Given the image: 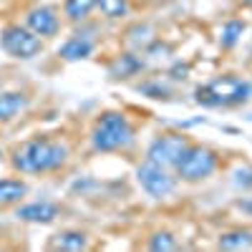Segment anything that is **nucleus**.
Wrapping results in <instances>:
<instances>
[{
    "label": "nucleus",
    "instance_id": "obj_23",
    "mask_svg": "<svg viewBox=\"0 0 252 252\" xmlns=\"http://www.w3.org/2000/svg\"><path fill=\"white\" fill-rule=\"evenodd\" d=\"M0 159H3V152H0Z\"/></svg>",
    "mask_w": 252,
    "mask_h": 252
},
{
    "label": "nucleus",
    "instance_id": "obj_13",
    "mask_svg": "<svg viewBox=\"0 0 252 252\" xmlns=\"http://www.w3.org/2000/svg\"><path fill=\"white\" fill-rule=\"evenodd\" d=\"M26 192H28L26 182H20V179H0V207L20 202L26 197Z\"/></svg>",
    "mask_w": 252,
    "mask_h": 252
},
{
    "label": "nucleus",
    "instance_id": "obj_21",
    "mask_svg": "<svg viewBox=\"0 0 252 252\" xmlns=\"http://www.w3.org/2000/svg\"><path fill=\"white\" fill-rule=\"evenodd\" d=\"M141 91H144V94H154V98L166 96V89L159 86V83H146V86H141Z\"/></svg>",
    "mask_w": 252,
    "mask_h": 252
},
{
    "label": "nucleus",
    "instance_id": "obj_17",
    "mask_svg": "<svg viewBox=\"0 0 252 252\" xmlns=\"http://www.w3.org/2000/svg\"><path fill=\"white\" fill-rule=\"evenodd\" d=\"M96 8L101 10V15L116 20L129 13V0H96Z\"/></svg>",
    "mask_w": 252,
    "mask_h": 252
},
{
    "label": "nucleus",
    "instance_id": "obj_1",
    "mask_svg": "<svg viewBox=\"0 0 252 252\" xmlns=\"http://www.w3.org/2000/svg\"><path fill=\"white\" fill-rule=\"evenodd\" d=\"M68 149L61 141L51 139H31L13 154V166L23 174H40V172H53L61 164H66Z\"/></svg>",
    "mask_w": 252,
    "mask_h": 252
},
{
    "label": "nucleus",
    "instance_id": "obj_12",
    "mask_svg": "<svg viewBox=\"0 0 252 252\" xmlns=\"http://www.w3.org/2000/svg\"><path fill=\"white\" fill-rule=\"evenodd\" d=\"M141 68H144V61H139L134 53H124L109 66V73H111V78H129V76L139 73Z\"/></svg>",
    "mask_w": 252,
    "mask_h": 252
},
{
    "label": "nucleus",
    "instance_id": "obj_4",
    "mask_svg": "<svg viewBox=\"0 0 252 252\" xmlns=\"http://www.w3.org/2000/svg\"><path fill=\"white\" fill-rule=\"evenodd\" d=\"M0 46H3V51L8 56L20 58V61L35 58L40 51H43L40 38L31 28H23V26H5L3 33H0Z\"/></svg>",
    "mask_w": 252,
    "mask_h": 252
},
{
    "label": "nucleus",
    "instance_id": "obj_24",
    "mask_svg": "<svg viewBox=\"0 0 252 252\" xmlns=\"http://www.w3.org/2000/svg\"><path fill=\"white\" fill-rule=\"evenodd\" d=\"M250 94H252V86H250Z\"/></svg>",
    "mask_w": 252,
    "mask_h": 252
},
{
    "label": "nucleus",
    "instance_id": "obj_2",
    "mask_svg": "<svg viewBox=\"0 0 252 252\" xmlns=\"http://www.w3.org/2000/svg\"><path fill=\"white\" fill-rule=\"evenodd\" d=\"M91 144L96 152H116L134 144V129L124 114H103L91 131Z\"/></svg>",
    "mask_w": 252,
    "mask_h": 252
},
{
    "label": "nucleus",
    "instance_id": "obj_7",
    "mask_svg": "<svg viewBox=\"0 0 252 252\" xmlns=\"http://www.w3.org/2000/svg\"><path fill=\"white\" fill-rule=\"evenodd\" d=\"M187 139L184 136H159L149 146V161L159 166H177L182 154L187 152Z\"/></svg>",
    "mask_w": 252,
    "mask_h": 252
},
{
    "label": "nucleus",
    "instance_id": "obj_19",
    "mask_svg": "<svg viewBox=\"0 0 252 252\" xmlns=\"http://www.w3.org/2000/svg\"><path fill=\"white\" fill-rule=\"evenodd\" d=\"M149 250H157V252H159V250H164V252H166V250H177V242L172 240L169 232H157V235L149 240Z\"/></svg>",
    "mask_w": 252,
    "mask_h": 252
},
{
    "label": "nucleus",
    "instance_id": "obj_8",
    "mask_svg": "<svg viewBox=\"0 0 252 252\" xmlns=\"http://www.w3.org/2000/svg\"><path fill=\"white\" fill-rule=\"evenodd\" d=\"M26 26L38 35V38H53L61 28V20L56 15L53 8L48 5H38V8H31L26 13Z\"/></svg>",
    "mask_w": 252,
    "mask_h": 252
},
{
    "label": "nucleus",
    "instance_id": "obj_11",
    "mask_svg": "<svg viewBox=\"0 0 252 252\" xmlns=\"http://www.w3.org/2000/svg\"><path fill=\"white\" fill-rule=\"evenodd\" d=\"M26 106H28L26 94H20V91L0 94V121H10V119H15Z\"/></svg>",
    "mask_w": 252,
    "mask_h": 252
},
{
    "label": "nucleus",
    "instance_id": "obj_15",
    "mask_svg": "<svg viewBox=\"0 0 252 252\" xmlns=\"http://www.w3.org/2000/svg\"><path fill=\"white\" fill-rule=\"evenodd\" d=\"M96 8V0H66L63 3V13L71 23H81L91 15V10Z\"/></svg>",
    "mask_w": 252,
    "mask_h": 252
},
{
    "label": "nucleus",
    "instance_id": "obj_5",
    "mask_svg": "<svg viewBox=\"0 0 252 252\" xmlns=\"http://www.w3.org/2000/svg\"><path fill=\"white\" fill-rule=\"evenodd\" d=\"M215 166H217V157L212 149H207V146H187V152L177 161V174L184 182H199L212 174Z\"/></svg>",
    "mask_w": 252,
    "mask_h": 252
},
{
    "label": "nucleus",
    "instance_id": "obj_22",
    "mask_svg": "<svg viewBox=\"0 0 252 252\" xmlns=\"http://www.w3.org/2000/svg\"><path fill=\"white\" fill-rule=\"evenodd\" d=\"M242 209H247V212H252V202H240Z\"/></svg>",
    "mask_w": 252,
    "mask_h": 252
},
{
    "label": "nucleus",
    "instance_id": "obj_18",
    "mask_svg": "<svg viewBox=\"0 0 252 252\" xmlns=\"http://www.w3.org/2000/svg\"><path fill=\"white\" fill-rule=\"evenodd\" d=\"M242 31H245V23H242V20H229V23H224L222 35H220V46H222V48H232L237 40H240Z\"/></svg>",
    "mask_w": 252,
    "mask_h": 252
},
{
    "label": "nucleus",
    "instance_id": "obj_10",
    "mask_svg": "<svg viewBox=\"0 0 252 252\" xmlns=\"http://www.w3.org/2000/svg\"><path fill=\"white\" fill-rule=\"evenodd\" d=\"M91 51H94V38L83 35V33H76L73 38L66 40V43L58 46V56L63 61H81V58L91 56Z\"/></svg>",
    "mask_w": 252,
    "mask_h": 252
},
{
    "label": "nucleus",
    "instance_id": "obj_20",
    "mask_svg": "<svg viewBox=\"0 0 252 252\" xmlns=\"http://www.w3.org/2000/svg\"><path fill=\"white\" fill-rule=\"evenodd\" d=\"M235 184L237 187H245V189H252V166H247V169H237Z\"/></svg>",
    "mask_w": 252,
    "mask_h": 252
},
{
    "label": "nucleus",
    "instance_id": "obj_9",
    "mask_svg": "<svg viewBox=\"0 0 252 252\" xmlns=\"http://www.w3.org/2000/svg\"><path fill=\"white\" fill-rule=\"evenodd\" d=\"M15 217L23 220V222H53L58 217V207L53 202H31V204H23L15 209Z\"/></svg>",
    "mask_w": 252,
    "mask_h": 252
},
{
    "label": "nucleus",
    "instance_id": "obj_16",
    "mask_svg": "<svg viewBox=\"0 0 252 252\" xmlns=\"http://www.w3.org/2000/svg\"><path fill=\"white\" fill-rule=\"evenodd\" d=\"M220 247L222 250H247L252 247V232H227L220 237Z\"/></svg>",
    "mask_w": 252,
    "mask_h": 252
},
{
    "label": "nucleus",
    "instance_id": "obj_14",
    "mask_svg": "<svg viewBox=\"0 0 252 252\" xmlns=\"http://www.w3.org/2000/svg\"><path fill=\"white\" fill-rule=\"evenodd\" d=\"M53 250H66V252H78L86 250V235L83 232H73V229H66V232H58L51 240Z\"/></svg>",
    "mask_w": 252,
    "mask_h": 252
},
{
    "label": "nucleus",
    "instance_id": "obj_6",
    "mask_svg": "<svg viewBox=\"0 0 252 252\" xmlns=\"http://www.w3.org/2000/svg\"><path fill=\"white\" fill-rule=\"evenodd\" d=\"M136 179L152 197H166L174 192V177H169L164 166H159L154 161L141 164L136 169Z\"/></svg>",
    "mask_w": 252,
    "mask_h": 252
},
{
    "label": "nucleus",
    "instance_id": "obj_3",
    "mask_svg": "<svg viewBox=\"0 0 252 252\" xmlns=\"http://www.w3.org/2000/svg\"><path fill=\"white\" fill-rule=\"evenodd\" d=\"M247 96L250 83L235 76H220L197 89V103H202V106H235V103L247 101Z\"/></svg>",
    "mask_w": 252,
    "mask_h": 252
}]
</instances>
